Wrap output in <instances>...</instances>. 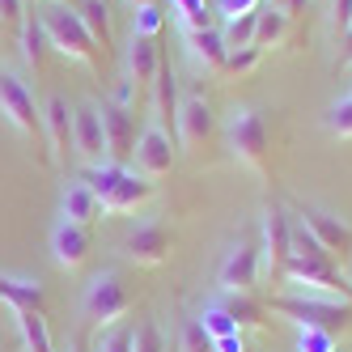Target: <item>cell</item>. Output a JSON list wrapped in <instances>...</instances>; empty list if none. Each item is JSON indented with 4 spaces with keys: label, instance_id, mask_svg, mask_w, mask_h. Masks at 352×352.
<instances>
[{
    "label": "cell",
    "instance_id": "cell-32",
    "mask_svg": "<svg viewBox=\"0 0 352 352\" xmlns=\"http://www.w3.org/2000/svg\"><path fill=\"white\" fill-rule=\"evenodd\" d=\"M166 336H162V327L153 318H144L136 331H132V352H166Z\"/></svg>",
    "mask_w": 352,
    "mask_h": 352
},
{
    "label": "cell",
    "instance_id": "cell-36",
    "mask_svg": "<svg viewBox=\"0 0 352 352\" xmlns=\"http://www.w3.org/2000/svg\"><path fill=\"white\" fill-rule=\"evenodd\" d=\"M94 352H132V331H128V327H111V331L98 340Z\"/></svg>",
    "mask_w": 352,
    "mask_h": 352
},
{
    "label": "cell",
    "instance_id": "cell-13",
    "mask_svg": "<svg viewBox=\"0 0 352 352\" xmlns=\"http://www.w3.org/2000/svg\"><path fill=\"white\" fill-rule=\"evenodd\" d=\"M217 132V119H212V107L204 102V98H187V102H179V119H174V140H179L187 153H195V148H204Z\"/></svg>",
    "mask_w": 352,
    "mask_h": 352
},
{
    "label": "cell",
    "instance_id": "cell-16",
    "mask_svg": "<svg viewBox=\"0 0 352 352\" xmlns=\"http://www.w3.org/2000/svg\"><path fill=\"white\" fill-rule=\"evenodd\" d=\"M89 230L85 225H72V221H56L52 225V259L64 267V272H77L85 259H89Z\"/></svg>",
    "mask_w": 352,
    "mask_h": 352
},
{
    "label": "cell",
    "instance_id": "cell-15",
    "mask_svg": "<svg viewBox=\"0 0 352 352\" xmlns=\"http://www.w3.org/2000/svg\"><path fill=\"white\" fill-rule=\"evenodd\" d=\"M162 47L157 38H144V34H132V47H128V60H123V68H128V85L132 94H148L157 81V72H162Z\"/></svg>",
    "mask_w": 352,
    "mask_h": 352
},
{
    "label": "cell",
    "instance_id": "cell-45",
    "mask_svg": "<svg viewBox=\"0 0 352 352\" xmlns=\"http://www.w3.org/2000/svg\"><path fill=\"white\" fill-rule=\"evenodd\" d=\"M166 352H179V344H170V348H166Z\"/></svg>",
    "mask_w": 352,
    "mask_h": 352
},
{
    "label": "cell",
    "instance_id": "cell-38",
    "mask_svg": "<svg viewBox=\"0 0 352 352\" xmlns=\"http://www.w3.org/2000/svg\"><path fill=\"white\" fill-rule=\"evenodd\" d=\"M26 21V0H0V26H21Z\"/></svg>",
    "mask_w": 352,
    "mask_h": 352
},
{
    "label": "cell",
    "instance_id": "cell-39",
    "mask_svg": "<svg viewBox=\"0 0 352 352\" xmlns=\"http://www.w3.org/2000/svg\"><path fill=\"white\" fill-rule=\"evenodd\" d=\"M217 5H221L225 17H238V13H255V9H259V0H217Z\"/></svg>",
    "mask_w": 352,
    "mask_h": 352
},
{
    "label": "cell",
    "instance_id": "cell-42",
    "mask_svg": "<svg viewBox=\"0 0 352 352\" xmlns=\"http://www.w3.org/2000/svg\"><path fill=\"white\" fill-rule=\"evenodd\" d=\"M340 47H344V52H340V60H344V64H352V30L344 34V43H340Z\"/></svg>",
    "mask_w": 352,
    "mask_h": 352
},
{
    "label": "cell",
    "instance_id": "cell-2",
    "mask_svg": "<svg viewBox=\"0 0 352 352\" xmlns=\"http://www.w3.org/2000/svg\"><path fill=\"white\" fill-rule=\"evenodd\" d=\"M267 310L293 318L297 327H318V331H331V336H344L352 331V301H340V297H318V293H276L267 301Z\"/></svg>",
    "mask_w": 352,
    "mask_h": 352
},
{
    "label": "cell",
    "instance_id": "cell-28",
    "mask_svg": "<svg viewBox=\"0 0 352 352\" xmlns=\"http://www.w3.org/2000/svg\"><path fill=\"white\" fill-rule=\"evenodd\" d=\"M179 30H212V9L204 0H170Z\"/></svg>",
    "mask_w": 352,
    "mask_h": 352
},
{
    "label": "cell",
    "instance_id": "cell-41",
    "mask_svg": "<svg viewBox=\"0 0 352 352\" xmlns=\"http://www.w3.org/2000/svg\"><path fill=\"white\" fill-rule=\"evenodd\" d=\"M306 5H310V0H272V9H280L285 17H297V13L306 9Z\"/></svg>",
    "mask_w": 352,
    "mask_h": 352
},
{
    "label": "cell",
    "instance_id": "cell-12",
    "mask_svg": "<svg viewBox=\"0 0 352 352\" xmlns=\"http://www.w3.org/2000/svg\"><path fill=\"white\" fill-rule=\"evenodd\" d=\"M123 255H128L136 267H162L170 259V230L162 221H144L123 238Z\"/></svg>",
    "mask_w": 352,
    "mask_h": 352
},
{
    "label": "cell",
    "instance_id": "cell-14",
    "mask_svg": "<svg viewBox=\"0 0 352 352\" xmlns=\"http://www.w3.org/2000/svg\"><path fill=\"white\" fill-rule=\"evenodd\" d=\"M72 153H77V162H81L85 170L107 162V136H102V119H98V107L72 111Z\"/></svg>",
    "mask_w": 352,
    "mask_h": 352
},
{
    "label": "cell",
    "instance_id": "cell-22",
    "mask_svg": "<svg viewBox=\"0 0 352 352\" xmlns=\"http://www.w3.org/2000/svg\"><path fill=\"white\" fill-rule=\"evenodd\" d=\"M221 306L230 310V318L238 322V331H263L267 327V306L255 301L250 293H221Z\"/></svg>",
    "mask_w": 352,
    "mask_h": 352
},
{
    "label": "cell",
    "instance_id": "cell-6",
    "mask_svg": "<svg viewBox=\"0 0 352 352\" xmlns=\"http://www.w3.org/2000/svg\"><path fill=\"white\" fill-rule=\"evenodd\" d=\"M128 310H132V297H128V289H123L119 272H98L94 280L85 285V297H81V314H85V322L115 327Z\"/></svg>",
    "mask_w": 352,
    "mask_h": 352
},
{
    "label": "cell",
    "instance_id": "cell-1",
    "mask_svg": "<svg viewBox=\"0 0 352 352\" xmlns=\"http://www.w3.org/2000/svg\"><path fill=\"white\" fill-rule=\"evenodd\" d=\"M34 17H38V26L47 34V47H52L56 56H64L68 64H81L89 72H102L107 52L94 43V34L81 21V13L72 9L68 0H43V5L34 9Z\"/></svg>",
    "mask_w": 352,
    "mask_h": 352
},
{
    "label": "cell",
    "instance_id": "cell-47",
    "mask_svg": "<svg viewBox=\"0 0 352 352\" xmlns=\"http://www.w3.org/2000/svg\"><path fill=\"white\" fill-rule=\"evenodd\" d=\"M38 5H43V0H38Z\"/></svg>",
    "mask_w": 352,
    "mask_h": 352
},
{
    "label": "cell",
    "instance_id": "cell-31",
    "mask_svg": "<svg viewBox=\"0 0 352 352\" xmlns=\"http://www.w3.org/2000/svg\"><path fill=\"white\" fill-rule=\"evenodd\" d=\"M166 26V9L162 5H140L132 13V34H144V38H157Z\"/></svg>",
    "mask_w": 352,
    "mask_h": 352
},
{
    "label": "cell",
    "instance_id": "cell-3",
    "mask_svg": "<svg viewBox=\"0 0 352 352\" xmlns=\"http://www.w3.org/2000/svg\"><path fill=\"white\" fill-rule=\"evenodd\" d=\"M81 183H89V191L102 199V212H136L153 199V183L132 174L128 166H111V162L89 166Z\"/></svg>",
    "mask_w": 352,
    "mask_h": 352
},
{
    "label": "cell",
    "instance_id": "cell-37",
    "mask_svg": "<svg viewBox=\"0 0 352 352\" xmlns=\"http://www.w3.org/2000/svg\"><path fill=\"white\" fill-rule=\"evenodd\" d=\"M352 30V0H331V34L344 38Z\"/></svg>",
    "mask_w": 352,
    "mask_h": 352
},
{
    "label": "cell",
    "instance_id": "cell-23",
    "mask_svg": "<svg viewBox=\"0 0 352 352\" xmlns=\"http://www.w3.org/2000/svg\"><path fill=\"white\" fill-rule=\"evenodd\" d=\"M17 336H21V352H56V340L47 331V318L30 314V310H13Z\"/></svg>",
    "mask_w": 352,
    "mask_h": 352
},
{
    "label": "cell",
    "instance_id": "cell-10",
    "mask_svg": "<svg viewBox=\"0 0 352 352\" xmlns=\"http://www.w3.org/2000/svg\"><path fill=\"white\" fill-rule=\"evenodd\" d=\"M297 225H306V230L314 234V242H318L331 259L352 263V225H348V221H340L336 212H327V208L301 204V208H297Z\"/></svg>",
    "mask_w": 352,
    "mask_h": 352
},
{
    "label": "cell",
    "instance_id": "cell-43",
    "mask_svg": "<svg viewBox=\"0 0 352 352\" xmlns=\"http://www.w3.org/2000/svg\"><path fill=\"white\" fill-rule=\"evenodd\" d=\"M68 352H89V344H85V336H72V340H68Z\"/></svg>",
    "mask_w": 352,
    "mask_h": 352
},
{
    "label": "cell",
    "instance_id": "cell-35",
    "mask_svg": "<svg viewBox=\"0 0 352 352\" xmlns=\"http://www.w3.org/2000/svg\"><path fill=\"white\" fill-rule=\"evenodd\" d=\"M179 352H212V340L204 336V327H199L195 318L183 327V336H179Z\"/></svg>",
    "mask_w": 352,
    "mask_h": 352
},
{
    "label": "cell",
    "instance_id": "cell-40",
    "mask_svg": "<svg viewBox=\"0 0 352 352\" xmlns=\"http://www.w3.org/2000/svg\"><path fill=\"white\" fill-rule=\"evenodd\" d=\"M212 352H250V348H246V340H242V331H238V336H225V340H212Z\"/></svg>",
    "mask_w": 352,
    "mask_h": 352
},
{
    "label": "cell",
    "instance_id": "cell-29",
    "mask_svg": "<svg viewBox=\"0 0 352 352\" xmlns=\"http://www.w3.org/2000/svg\"><path fill=\"white\" fill-rule=\"evenodd\" d=\"M195 322L204 327V336H208V340H225V336H238V322L230 318V310H225L221 301H208V306L195 314Z\"/></svg>",
    "mask_w": 352,
    "mask_h": 352
},
{
    "label": "cell",
    "instance_id": "cell-44",
    "mask_svg": "<svg viewBox=\"0 0 352 352\" xmlns=\"http://www.w3.org/2000/svg\"><path fill=\"white\" fill-rule=\"evenodd\" d=\"M132 9H140V5H162V0H128Z\"/></svg>",
    "mask_w": 352,
    "mask_h": 352
},
{
    "label": "cell",
    "instance_id": "cell-4",
    "mask_svg": "<svg viewBox=\"0 0 352 352\" xmlns=\"http://www.w3.org/2000/svg\"><path fill=\"white\" fill-rule=\"evenodd\" d=\"M225 144H230V153L238 166H246L250 174H259V179H267V170H272V136H267V119L259 111H234L230 123H225Z\"/></svg>",
    "mask_w": 352,
    "mask_h": 352
},
{
    "label": "cell",
    "instance_id": "cell-21",
    "mask_svg": "<svg viewBox=\"0 0 352 352\" xmlns=\"http://www.w3.org/2000/svg\"><path fill=\"white\" fill-rule=\"evenodd\" d=\"M148 107H153V123H157V128L174 136V119H179V81H174L170 64H162L157 81H153V98H148Z\"/></svg>",
    "mask_w": 352,
    "mask_h": 352
},
{
    "label": "cell",
    "instance_id": "cell-34",
    "mask_svg": "<svg viewBox=\"0 0 352 352\" xmlns=\"http://www.w3.org/2000/svg\"><path fill=\"white\" fill-rule=\"evenodd\" d=\"M297 352H336V336L318 327H297Z\"/></svg>",
    "mask_w": 352,
    "mask_h": 352
},
{
    "label": "cell",
    "instance_id": "cell-5",
    "mask_svg": "<svg viewBox=\"0 0 352 352\" xmlns=\"http://www.w3.org/2000/svg\"><path fill=\"white\" fill-rule=\"evenodd\" d=\"M0 115L9 119V128L13 132H21L30 144H38V153H43V162H52V153H47V132H43V111H38V102H34V94H30V85L17 77V72H0Z\"/></svg>",
    "mask_w": 352,
    "mask_h": 352
},
{
    "label": "cell",
    "instance_id": "cell-11",
    "mask_svg": "<svg viewBox=\"0 0 352 352\" xmlns=\"http://www.w3.org/2000/svg\"><path fill=\"white\" fill-rule=\"evenodd\" d=\"M132 162H136V174H140V179H148V183L166 179V174L174 170V136L162 132L157 123H148V128L140 132V140H136Z\"/></svg>",
    "mask_w": 352,
    "mask_h": 352
},
{
    "label": "cell",
    "instance_id": "cell-30",
    "mask_svg": "<svg viewBox=\"0 0 352 352\" xmlns=\"http://www.w3.org/2000/svg\"><path fill=\"white\" fill-rule=\"evenodd\" d=\"M322 123H327V132H331V136H340V140H352V98H340V102H331V107H327Z\"/></svg>",
    "mask_w": 352,
    "mask_h": 352
},
{
    "label": "cell",
    "instance_id": "cell-20",
    "mask_svg": "<svg viewBox=\"0 0 352 352\" xmlns=\"http://www.w3.org/2000/svg\"><path fill=\"white\" fill-rule=\"evenodd\" d=\"M0 301H9V310L47 314V289L30 276H0Z\"/></svg>",
    "mask_w": 352,
    "mask_h": 352
},
{
    "label": "cell",
    "instance_id": "cell-46",
    "mask_svg": "<svg viewBox=\"0 0 352 352\" xmlns=\"http://www.w3.org/2000/svg\"><path fill=\"white\" fill-rule=\"evenodd\" d=\"M348 289H352V272H348Z\"/></svg>",
    "mask_w": 352,
    "mask_h": 352
},
{
    "label": "cell",
    "instance_id": "cell-17",
    "mask_svg": "<svg viewBox=\"0 0 352 352\" xmlns=\"http://www.w3.org/2000/svg\"><path fill=\"white\" fill-rule=\"evenodd\" d=\"M183 47H187V56L195 68H204V72H225V56H230V47H225L221 30H183Z\"/></svg>",
    "mask_w": 352,
    "mask_h": 352
},
{
    "label": "cell",
    "instance_id": "cell-27",
    "mask_svg": "<svg viewBox=\"0 0 352 352\" xmlns=\"http://www.w3.org/2000/svg\"><path fill=\"white\" fill-rule=\"evenodd\" d=\"M255 21H259V9L255 13H238V17H225L221 26V38L230 52H238V47H255Z\"/></svg>",
    "mask_w": 352,
    "mask_h": 352
},
{
    "label": "cell",
    "instance_id": "cell-48",
    "mask_svg": "<svg viewBox=\"0 0 352 352\" xmlns=\"http://www.w3.org/2000/svg\"><path fill=\"white\" fill-rule=\"evenodd\" d=\"M348 98H352V94H348Z\"/></svg>",
    "mask_w": 352,
    "mask_h": 352
},
{
    "label": "cell",
    "instance_id": "cell-9",
    "mask_svg": "<svg viewBox=\"0 0 352 352\" xmlns=\"http://www.w3.org/2000/svg\"><path fill=\"white\" fill-rule=\"evenodd\" d=\"M259 242L255 238H242L230 246V255L221 259L217 267V289L221 293H255L259 285Z\"/></svg>",
    "mask_w": 352,
    "mask_h": 352
},
{
    "label": "cell",
    "instance_id": "cell-26",
    "mask_svg": "<svg viewBox=\"0 0 352 352\" xmlns=\"http://www.w3.org/2000/svg\"><path fill=\"white\" fill-rule=\"evenodd\" d=\"M81 21H85V30L94 34V43L102 47V52H111V9H107V0H81Z\"/></svg>",
    "mask_w": 352,
    "mask_h": 352
},
{
    "label": "cell",
    "instance_id": "cell-18",
    "mask_svg": "<svg viewBox=\"0 0 352 352\" xmlns=\"http://www.w3.org/2000/svg\"><path fill=\"white\" fill-rule=\"evenodd\" d=\"M98 217H107V212H102V199L89 191V183H81V179L68 183L60 195V221H72V225H85L89 230Z\"/></svg>",
    "mask_w": 352,
    "mask_h": 352
},
{
    "label": "cell",
    "instance_id": "cell-33",
    "mask_svg": "<svg viewBox=\"0 0 352 352\" xmlns=\"http://www.w3.org/2000/svg\"><path fill=\"white\" fill-rule=\"evenodd\" d=\"M259 60H263L259 47H238V52L225 56V72H230V77H246V72L259 68Z\"/></svg>",
    "mask_w": 352,
    "mask_h": 352
},
{
    "label": "cell",
    "instance_id": "cell-25",
    "mask_svg": "<svg viewBox=\"0 0 352 352\" xmlns=\"http://www.w3.org/2000/svg\"><path fill=\"white\" fill-rule=\"evenodd\" d=\"M289 21L293 17H285L280 9H263L259 13V21H255V47H259V52H267V47H280L285 38H289Z\"/></svg>",
    "mask_w": 352,
    "mask_h": 352
},
{
    "label": "cell",
    "instance_id": "cell-7",
    "mask_svg": "<svg viewBox=\"0 0 352 352\" xmlns=\"http://www.w3.org/2000/svg\"><path fill=\"white\" fill-rule=\"evenodd\" d=\"M293 250V221L285 217L280 204H263V234H259V267L280 280L285 263Z\"/></svg>",
    "mask_w": 352,
    "mask_h": 352
},
{
    "label": "cell",
    "instance_id": "cell-19",
    "mask_svg": "<svg viewBox=\"0 0 352 352\" xmlns=\"http://www.w3.org/2000/svg\"><path fill=\"white\" fill-rule=\"evenodd\" d=\"M43 132H47V144H52L56 157L72 153V107L64 102V98H47V107H43Z\"/></svg>",
    "mask_w": 352,
    "mask_h": 352
},
{
    "label": "cell",
    "instance_id": "cell-24",
    "mask_svg": "<svg viewBox=\"0 0 352 352\" xmlns=\"http://www.w3.org/2000/svg\"><path fill=\"white\" fill-rule=\"evenodd\" d=\"M17 43H21V60H26V68L38 77V72H43V60H47V34H43V26H38V17H34V13L21 21Z\"/></svg>",
    "mask_w": 352,
    "mask_h": 352
},
{
    "label": "cell",
    "instance_id": "cell-8",
    "mask_svg": "<svg viewBox=\"0 0 352 352\" xmlns=\"http://www.w3.org/2000/svg\"><path fill=\"white\" fill-rule=\"evenodd\" d=\"M98 119H102V136H107V162L111 166H128L132 153H136V140H140L132 107H123V102L111 98V102L98 107Z\"/></svg>",
    "mask_w": 352,
    "mask_h": 352
}]
</instances>
